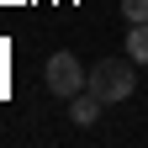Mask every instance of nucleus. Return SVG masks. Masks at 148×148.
Returning <instances> with one entry per match:
<instances>
[{
    "label": "nucleus",
    "instance_id": "obj_1",
    "mask_svg": "<svg viewBox=\"0 0 148 148\" xmlns=\"http://www.w3.org/2000/svg\"><path fill=\"white\" fill-rule=\"evenodd\" d=\"M85 90H95L106 106H111V101H127V95L138 90V69H132V58H101L95 69H90Z\"/></svg>",
    "mask_w": 148,
    "mask_h": 148
},
{
    "label": "nucleus",
    "instance_id": "obj_2",
    "mask_svg": "<svg viewBox=\"0 0 148 148\" xmlns=\"http://www.w3.org/2000/svg\"><path fill=\"white\" fill-rule=\"evenodd\" d=\"M42 79H48V90H53V95L74 101V95L85 90L90 69H79V58H74V53H53V58H48V69H42Z\"/></svg>",
    "mask_w": 148,
    "mask_h": 148
},
{
    "label": "nucleus",
    "instance_id": "obj_3",
    "mask_svg": "<svg viewBox=\"0 0 148 148\" xmlns=\"http://www.w3.org/2000/svg\"><path fill=\"white\" fill-rule=\"evenodd\" d=\"M101 106H106V101L95 95V90H79V95H74V101H69V116H74V122H79V127H90V122H95V116H101Z\"/></svg>",
    "mask_w": 148,
    "mask_h": 148
},
{
    "label": "nucleus",
    "instance_id": "obj_4",
    "mask_svg": "<svg viewBox=\"0 0 148 148\" xmlns=\"http://www.w3.org/2000/svg\"><path fill=\"white\" fill-rule=\"evenodd\" d=\"M127 58L148 64V21H127Z\"/></svg>",
    "mask_w": 148,
    "mask_h": 148
},
{
    "label": "nucleus",
    "instance_id": "obj_5",
    "mask_svg": "<svg viewBox=\"0 0 148 148\" xmlns=\"http://www.w3.org/2000/svg\"><path fill=\"white\" fill-rule=\"evenodd\" d=\"M122 16L127 21H148V0H122Z\"/></svg>",
    "mask_w": 148,
    "mask_h": 148
}]
</instances>
